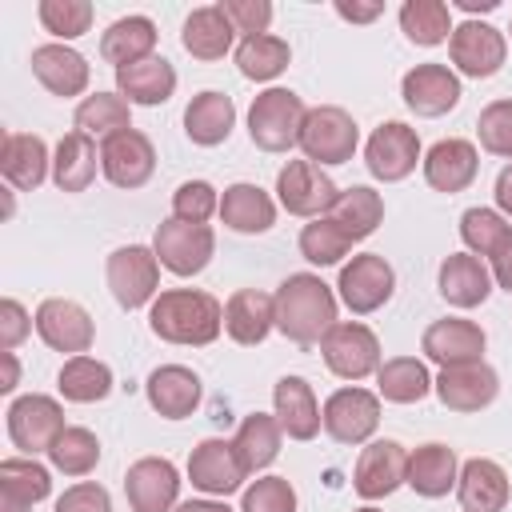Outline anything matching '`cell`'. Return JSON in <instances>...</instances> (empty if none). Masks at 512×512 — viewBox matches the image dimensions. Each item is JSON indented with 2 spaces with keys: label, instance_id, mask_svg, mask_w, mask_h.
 I'll use <instances>...</instances> for the list:
<instances>
[{
  "label": "cell",
  "instance_id": "obj_54",
  "mask_svg": "<svg viewBox=\"0 0 512 512\" xmlns=\"http://www.w3.org/2000/svg\"><path fill=\"white\" fill-rule=\"evenodd\" d=\"M32 324H36V320H28V312H24L20 300H0V348H4V352H12V348L28 336Z\"/></svg>",
  "mask_w": 512,
  "mask_h": 512
},
{
  "label": "cell",
  "instance_id": "obj_5",
  "mask_svg": "<svg viewBox=\"0 0 512 512\" xmlns=\"http://www.w3.org/2000/svg\"><path fill=\"white\" fill-rule=\"evenodd\" d=\"M104 276H108L112 300H116L120 308H128V312L152 304L156 292H160V260H156V252L144 248V244H124V248H116V252L108 256Z\"/></svg>",
  "mask_w": 512,
  "mask_h": 512
},
{
  "label": "cell",
  "instance_id": "obj_10",
  "mask_svg": "<svg viewBox=\"0 0 512 512\" xmlns=\"http://www.w3.org/2000/svg\"><path fill=\"white\" fill-rule=\"evenodd\" d=\"M276 196H280V208L284 212L312 216L316 220V216H324L336 204L340 188L332 184V176L320 164H312V160H288L280 168V176H276Z\"/></svg>",
  "mask_w": 512,
  "mask_h": 512
},
{
  "label": "cell",
  "instance_id": "obj_30",
  "mask_svg": "<svg viewBox=\"0 0 512 512\" xmlns=\"http://www.w3.org/2000/svg\"><path fill=\"white\" fill-rule=\"evenodd\" d=\"M232 124H236V104H232V96H224V92H212V88H208V92L192 96L188 108H184V132H188V140L200 144V148L224 144V140L232 136Z\"/></svg>",
  "mask_w": 512,
  "mask_h": 512
},
{
  "label": "cell",
  "instance_id": "obj_46",
  "mask_svg": "<svg viewBox=\"0 0 512 512\" xmlns=\"http://www.w3.org/2000/svg\"><path fill=\"white\" fill-rule=\"evenodd\" d=\"M348 248H352V240H348L328 216H316L312 224L300 228V256H304L308 264H320V268L340 264V260L348 256Z\"/></svg>",
  "mask_w": 512,
  "mask_h": 512
},
{
  "label": "cell",
  "instance_id": "obj_9",
  "mask_svg": "<svg viewBox=\"0 0 512 512\" xmlns=\"http://www.w3.org/2000/svg\"><path fill=\"white\" fill-rule=\"evenodd\" d=\"M448 60L456 64V72H464L472 80H484V76H496L504 68L508 40H504L500 28H492L484 20H464L448 36Z\"/></svg>",
  "mask_w": 512,
  "mask_h": 512
},
{
  "label": "cell",
  "instance_id": "obj_51",
  "mask_svg": "<svg viewBox=\"0 0 512 512\" xmlns=\"http://www.w3.org/2000/svg\"><path fill=\"white\" fill-rule=\"evenodd\" d=\"M212 212H220V196L208 180H184L172 192V216L188 220V224H204Z\"/></svg>",
  "mask_w": 512,
  "mask_h": 512
},
{
  "label": "cell",
  "instance_id": "obj_41",
  "mask_svg": "<svg viewBox=\"0 0 512 512\" xmlns=\"http://www.w3.org/2000/svg\"><path fill=\"white\" fill-rule=\"evenodd\" d=\"M56 388L64 400L72 404H92V400H104L112 392V368L96 356H68L60 376H56Z\"/></svg>",
  "mask_w": 512,
  "mask_h": 512
},
{
  "label": "cell",
  "instance_id": "obj_19",
  "mask_svg": "<svg viewBox=\"0 0 512 512\" xmlns=\"http://www.w3.org/2000/svg\"><path fill=\"white\" fill-rule=\"evenodd\" d=\"M244 476H248V472H244V464H240L232 440L208 436V440H200V444L192 448V456H188V480H192V488H200V492H208V496H228V492H236V488L244 484Z\"/></svg>",
  "mask_w": 512,
  "mask_h": 512
},
{
  "label": "cell",
  "instance_id": "obj_27",
  "mask_svg": "<svg viewBox=\"0 0 512 512\" xmlns=\"http://www.w3.org/2000/svg\"><path fill=\"white\" fill-rule=\"evenodd\" d=\"M440 296L452 304V308H476L488 300L492 292V272L480 256L472 252H448L440 260Z\"/></svg>",
  "mask_w": 512,
  "mask_h": 512
},
{
  "label": "cell",
  "instance_id": "obj_47",
  "mask_svg": "<svg viewBox=\"0 0 512 512\" xmlns=\"http://www.w3.org/2000/svg\"><path fill=\"white\" fill-rule=\"evenodd\" d=\"M44 32H52L56 40H76L92 28V4L88 0H40L36 8Z\"/></svg>",
  "mask_w": 512,
  "mask_h": 512
},
{
  "label": "cell",
  "instance_id": "obj_60",
  "mask_svg": "<svg viewBox=\"0 0 512 512\" xmlns=\"http://www.w3.org/2000/svg\"><path fill=\"white\" fill-rule=\"evenodd\" d=\"M500 0H456V8H464V12H492Z\"/></svg>",
  "mask_w": 512,
  "mask_h": 512
},
{
  "label": "cell",
  "instance_id": "obj_53",
  "mask_svg": "<svg viewBox=\"0 0 512 512\" xmlns=\"http://www.w3.org/2000/svg\"><path fill=\"white\" fill-rule=\"evenodd\" d=\"M56 512H112V500H108V488H100L96 480H80L64 488V496L56 500Z\"/></svg>",
  "mask_w": 512,
  "mask_h": 512
},
{
  "label": "cell",
  "instance_id": "obj_44",
  "mask_svg": "<svg viewBox=\"0 0 512 512\" xmlns=\"http://www.w3.org/2000/svg\"><path fill=\"white\" fill-rule=\"evenodd\" d=\"M400 28L412 44L432 48V44H444L452 36V12L444 0H408L400 8Z\"/></svg>",
  "mask_w": 512,
  "mask_h": 512
},
{
  "label": "cell",
  "instance_id": "obj_35",
  "mask_svg": "<svg viewBox=\"0 0 512 512\" xmlns=\"http://www.w3.org/2000/svg\"><path fill=\"white\" fill-rule=\"evenodd\" d=\"M220 220L232 228V232H244V236H256V232H268L276 224V204L264 188L256 184H228L224 196H220Z\"/></svg>",
  "mask_w": 512,
  "mask_h": 512
},
{
  "label": "cell",
  "instance_id": "obj_24",
  "mask_svg": "<svg viewBox=\"0 0 512 512\" xmlns=\"http://www.w3.org/2000/svg\"><path fill=\"white\" fill-rule=\"evenodd\" d=\"M144 396H148L152 412H160L164 420H184L200 404V376L192 368H184V364H160L148 376Z\"/></svg>",
  "mask_w": 512,
  "mask_h": 512
},
{
  "label": "cell",
  "instance_id": "obj_42",
  "mask_svg": "<svg viewBox=\"0 0 512 512\" xmlns=\"http://www.w3.org/2000/svg\"><path fill=\"white\" fill-rule=\"evenodd\" d=\"M288 60H292L288 40H280V36H272V32H264V36H244L240 48H236V68H240V76H248V80H256V84L276 80V76L288 68Z\"/></svg>",
  "mask_w": 512,
  "mask_h": 512
},
{
  "label": "cell",
  "instance_id": "obj_28",
  "mask_svg": "<svg viewBox=\"0 0 512 512\" xmlns=\"http://www.w3.org/2000/svg\"><path fill=\"white\" fill-rule=\"evenodd\" d=\"M272 328H276V296H268L260 288H240V292L228 296V304H224V332L236 344L252 348Z\"/></svg>",
  "mask_w": 512,
  "mask_h": 512
},
{
  "label": "cell",
  "instance_id": "obj_21",
  "mask_svg": "<svg viewBox=\"0 0 512 512\" xmlns=\"http://www.w3.org/2000/svg\"><path fill=\"white\" fill-rule=\"evenodd\" d=\"M432 388H436L444 408H452V412H480V408H488L496 400L500 376L484 360H476V364H460V368H440Z\"/></svg>",
  "mask_w": 512,
  "mask_h": 512
},
{
  "label": "cell",
  "instance_id": "obj_26",
  "mask_svg": "<svg viewBox=\"0 0 512 512\" xmlns=\"http://www.w3.org/2000/svg\"><path fill=\"white\" fill-rule=\"evenodd\" d=\"M32 76L52 92V96H80L84 88H88V76H92V68H88V60L76 52V48H68V44H40V48H32Z\"/></svg>",
  "mask_w": 512,
  "mask_h": 512
},
{
  "label": "cell",
  "instance_id": "obj_48",
  "mask_svg": "<svg viewBox=\"0 0 512 512\" xmlns=\"http://www.w3.org/2000/svg\"><path fill=\"white\" fill-rule=\"evenodd\" d=\"M508 220L496 212V208H468L460 216V240L468 244L472 256H492V248L508 236Z\"/></svg>",
  "mask_w": 512,
  "mask_h": 512
},
{
  "label": "cell",
  "instance_id": "obj_4",
  "mask_svg": "<svg viewBox=\"0 0 512 512\" xmlns=\"http://www.w3.org/2000/svg\"><path fill=\"white\" fill-rule=\"evenodd\" d=\"M356 144H360V128L344 108H336V104L308 108L304 128H300L304 160H312V164H348L356 156Z\"/></svg>",
  "mask_w": 512,
  "mask_h": 512
},
{
  "label": "cell",
  "instance_id": "obj_22",
  "mask_svg": "<svg viewBox=\"0 0 512 512\" xmlns=\"http://www.w3.org/2000/svg\"><path fill=\"white\" fill-rule=\"evenodd\" d=\"M480 172V152L472 140H460V136H448V140H436L424 156V180L428 188L436 192H464Z\"/></svg>",
  "mask_w": 512,
  "mask_h": 512
},
{
  "label": "cell",
  "instance_id": "obj_23",
  "mask_svg": "<svg viewBox=\"0 0 512 512\" xmlns=\"http://www.w3.org/2000/svg\"><path fill=\"white\" fill-rule=\"evenodd\" d=\"M272 404H276V424L288 440H312L324 424L316 392L304 376H280L272 388Z\"/></svg>",
  "mask_w": 512,
  "mask_h": 512
},
{
  "label": "cell",
  "instance_id": "obj_50",
  "mask_svg": "<svg viewBox=\"0 0 512 512\" xmlns=\"http://www.w3.org/2000/svg\"><path fill=\"white\" fill-rule=\"evenodd\" d=\"M476 132H480L484 152L512 160V100H492V104L480 112Z\"/></svg>",
  "mask_w": 512,
  "mask_h": 512
},
{
  "label": "cell",
  "instance_id": "obj_36",
  "mask_svg": "<svg viewBox=\"0 0 512 512\" xmlns=\"http://www.w3.org/2000/svg\"><path fill=\"white\" fill-rule=\"evenodd\" d=\"M96 164H100L96 140L84 136V132H68V136L56 144L52 180H56L60 192H84V188L96 180Z\"/></svg>",
  "mask_w": 512,
  "mask_h": 512
},
{
  "label": "cell",
  "instance_id": "obj_40",
  "mask_svg": "<svg viewBox=\"0 0 512 512\" xmlns=\"http://www.w3.org/2000/svg\"><path fill=\"white\" fill-rule=\"evenodd\" d=\"M280 436H284V432H280L276 416H264V412L244 416L240 428H236V436H232V448H236L244 472L268 468V464L280 456Z\"/></svg>",
  "mask_w": 512,
  "mask_h": 512
},
{
  "label": "cell",
  "instance_id": "obj_39",
  "mask_svg": "<svg viewBox=\"0 0 512 512\" xmlns=\"http://www.w3.org/2000/svg\"><path fill=\"white\" fill-rule=\"evenodd\" d=\"M376 392L388 404H416L432 392V376L416 356H392L376 368Z\"/></svg>",
  "mask_w": 512,
  "mask_h": 512
},
{
  "label": "cell",
  "instance_id": "obj_14",
  "mask_svg": "<svg viewBox=\"0 0 512 512\" xmlns=\"http://www.w3.org/2000/svg\"><path fill=\"white\" fill-rule=\"evenodd\" d=\"M100 172L116 184V188H144L156 172V148L144 132L124 128L108 140H100Z\"/></svg>",
  "mask_w": 512,
  "mask_h": 512
},
{
  "label": "cell",
  "instance_id": "obj_13",
  "mask_svg": "<svg viewBox=\"0 0 512 512\" xmlns=\"http://www.w3.org/2000/svg\"><path fill=\"white\" fill-rule=\"evenodd\" d=\"M416 160H420V136H416V128H408L404 120H384V124L368 136V144H364V164H368V172H372L376 180H384V184L404 180V176L416 168Z\"/></svg>",
  "mask_w": 512,
  "mask_h": 512
},
{
  "label": "cell",
  "instance_id": "obj_8",
  "mask_svg": "<svg viewBox=\"0 0 512 512\" xmlns=\"http://www.w3.org/2000/svg\"><path fill=\"white\" fill-rule=\"evenodd\" d=\"M64 428H68L64 424V408L44 392H28V396H16L8 404V440L24 456L52 452V444L60 440Z\"/></svg>",
  "mask_w": 512,
  "mask_h": 512
},
{
  "label": "cell",
  "instance_id": "obj_38",
  "mask_svg": "<svg viewBox=\"0 0 512 512\" xmlns=\"http://www.w3.org/2000/svg\"><path fill=\"white\" fill-rule=\"evenodd\" d=\"M156 48V24L148 16H120L100 36V56L116 68H128L136 60H148Z\"/></svg>",
  "mask_w": 512,
  "mask_h": 512
},
{
  "label": "cell",
  "instance_id": "obj_3",
  "mask_svg": "<svg viewBox=\"0 0 512 512\" xmlns=\"http://www.w3.org/2000/svg\"><path fill=\"white\" fill-rule=\"evenodd\" d=\"M304 116L308 108L292 88H264L248 108V136L264 152H288L300 144Z\"/></svg>",
  "mask_w": 512,
  "mask_h": 512
},
{
  "label": "cell",
  "instance_id": "obj_11",
  "mask_svg": "<svg viewBox=\"0 0 512 512\" xmlns=\"http://www.w3.org/2000/svg\"><path fill=\"white\" fill-rule=\"evenodd\" d=\"M320 416H324V432L336 444H364L380 424V396L368 392V388L348 384V388H336L324 400Z\"/></svg>",
  "mask_w": 512,
  "mask_h": 512
},
{
  "label": "cell",
  "instance_id": "obj_25",
  "mask_svg": "<svg viewBox=\"0 0 512 512\" xmlns=\"http://www.w3.org/2000/svg\"><path fill=\"white\" fill-rule=\"evenodd\" d=\"M508 472L488 460V456H472L460 464V480H456V496L464 512H504L508 504Z\"/></svg>",
  "mask_w": 512,
  "mask_h": 512
},
{
  "label": "cell",
  "instance_id": "obj_17",
  "mask_svg": "<svg viewBox=\"0 0 512 512\" xmlns=\"http://www.w3.org/2000/svg\"><path fill=\"white\" fill-rule=\"evenodd\" d=\"M124 496L132 512H172L180 496V472L164 456H144L124 472Z\"/></svg>",
  "mask_w": 512,
  "mask_h": 512
},
{
  "label": "cell",
  "instance_id": "obj_49",
  "mask_svg": "<svg viewBox=\"0 0 512 512\" xmlns=\"http://www.w3.org/2000/svg\"><path fill=\"white\" fill-rule=\"evenodd\" d=\"M240 512H296V488L284 476H260L244 488Z\"/></svg>",
  "mask_w": 512,
  "mask_h": 512
},
{
  "label": "cell",
  "instance_id": "obj_18",
  "mask_svg": "<svg viewBox=\"0 0 512 512\" xmlns=\"http://www.w3.org/2000/svg\"><path fill=\"white\" fill-rule=\"evenodd\" d=\"M408 480V452L396 440H372L364 444L356 468H352V488L364 500H380L392 496L400 484Z\"/></svg>",
  "mask_w": 512,
  "mask_h": 512
},
{
  "label": "cell",
  "instance_id": "obj_31",
  "mask_svg": "<svg viewBox=\"0 0 512 512\" xmlns=\"http://www.w3.org/2000/svg\"><path fill=\"white\" fill-rule=\"evenodd\" d=\"M460 480V464H456V452L448 444H420L416 452H408V488L416 496H448Z\"/></svg>",
  "mask_w": 512,
  "mask_h": 512
},
{
  "label": "cell",
  "instance_id": "obj_20",
  "mask_svg": "<svg viewBox=\"0 0 512 512\" xmlns=\"http://www.w3.org/2000/svg\"><path fill=\"white\" fill-rule=\"evenodd\" d=\"M400 96L416 116H444L460 104V80L448 64H416L404 72Z\"/></svg>",
  "mask_w": 512,
  "mask_h": 512
},
{
  "label": "cell",
  "instance_id": "obj_12",
  "mask_svg": "<svg viewBox=\"0 0 512 512\" xmlns=\"http://www.w3.org/2000/svg\"><path fill=\"white\" fill-rule=\"evenodd\" d=\"M336 288H340V300L356 316H368V312L388 304V296L396 288V272L380 252H360L340 268V284Z\"/></svg>",
  "mask_w": 512,
  "mask_h": 512
},
{
  "label": "cell",
  "instance_id": "obj_55",
  "mask_svg": "<svg viewBox=\"0 0 512 512\" xmlns=\"http://www.w3.org/2000/svg\"><path fill=\"white\" fill-rule=\"evenodd\" d=\"M488 272H492V280H496L504 292H512V232L492 248V256H488Z\"/></svg>",
  "mask_w": 512,
  "mask_h": 512
},
{
  "label": "cell",
  "instance_id": "obj_43",
  "mask_svg": "<svg viewBox=\"0 0 512 512\" xmlns=\"http://www.w3.org/2000/svg\"><path fill=\"white\" fill-rule=\"evenodd\" d=\"M72 124H76V132H84V136H100V140H108V136L132 128V120H128V100H124L120 92H96V96H84V100L76 104Z\"/></svg>",
  "mask_w": 512,
  "mask_h": 512
},
{
  "label": "cell",
  "instance_id": "obj_61",
  "mask_svg": "<svg viewBox=\"0 0 512 512\" xmlns=\"http://www.w3.org/2000/svg\"><path fill=\"white\" fill-rule=\"evenodd\" d=\"M356 512H380V508H372V504H368V508H356Z\"/></svg>",
  "mask_w": 512,
  "mask_h": 512
},
{
  "label": "cell",
  "instance_id": "obj_56",
  "mask_svg": "<svg viewBox=\"0 0 512 512\" xmlns=\"http://www.w3.org/2000/svg\"><path fill=\"white\" fill-rule=\"evenodd\" d=\"M336 12L344 16V20H352V24H368V20H376L380 12H384V4L380 0H372V4H348V0H336Z\"/></svg>",
  "mask_w": 512,
  "mask_h": 512
},
{
  "label": "cell",
  "instance_id": "obj_62",
  "mask_svg": "<svg viewBox=\"0 0 512 512\" xmlns=\"http://www.w3.org/2000/svg\"><path fill=\"white\" fill-rule=\"evenodd\" d=\"M508 32H512V28H508Z\"/></svg>",
  "mask_w": 512,
  "mask_h": 512
},
{
  "label": "cell",
  "instance_id": "obj_34",
  "mask_svg": "<svg viewBox=\"0 0 512 512\" xmlns=\"http://www.w3.org/2000/svg\"><path fill=\"white\" fill-rule=\"evenodd\" d=\"M48 164H52V160H48V148H44L40 136H32V132H8V136H4L0 172H4V180H8L12 188H20V192L40 188L44 176H48Z\"/></svg>",
  "mask_w": 512,
  "mask_h": 512
},
{
  "label": "cell",
  "instance_id": "obj_7",
  "mask_svg": "<svg viewBox=\"0 0 512 512\" xmlns=\"http://www.w3.org/2000/svg\"><path fill=\"white\" fill-rule=\"evenodd\" d=\"M152 252L160 260V268H168L172 276H196L208 268V260L216 252V236L208 224H188V220L172 216V220L156 224Z\"/></svg>",
  "mask_w": 512,
  "mask_h": 512
},
{
  "label": "cell",
  "instance_id": "obj_29",
  "mask_svg": "<svg viewBox=\"0 0 512 512\" xmlns=\"http://www.w3.org/2000/svg\"><path fill=\"white\" fill-rule=\"evenodd\" d=\"M52 492V476L36 456H8L0 464V512H32Z\"/></svg>",
  "mask_w": 512,
  "mask_h": 512
},
{
  "label": "cell",
  "instance_id": "obj_15",
  "mask_svg": "<svg viewBox=\"0 0 512 512\" xmlns=\"http://www.w3.org/2000/svg\"><path fill=\"white\" fill-rule=\"evenodd\" d=\"M36 332L48 348L56 352H68V356H84L96 340V328H92V316L76 304V300H64V296H52L36 308Z\"/></svg>",
  "mask_w": 512,
  "mask_h": 512
},
{
  "label": "cell",
  "instance_id": "obj_37",
  "mask_svg": "<svg viewBox=\"0 0 512 512\" xmlns=\"http://www.w3.org/2000/svg\"><path fill=\"white\" fill-rule=\"evenodd\" d=\"M328 220L356 244V240L372 236L376 224L384 220V200H380L376 188H368V184H352V188H344V192L336 196V204L328 208Z\"/></svg>",
  "mask_w": 512,
  "mask_h": 512
},
{
  "label": "cell",
  "instance_id": "obj_33",
  "mask_svg": "<svg viewBox=\"0 0 512 512\" xmlns=\"http://www.w3.org/2000/svg\"><path fill=\"white\" fill-rule=\"evenodd\" d=\"M116 88L128 104L152 108L176 92V68L164 56H148V60H136L128 68H116Z\"/></svg>",
  "mask_w": 512,
  "mask_h": 512
},
{
  "label": "cell",
  "instance_id": "obj_58",
  "mask_svg": "<svg viewBox=\"0 0 512 512\" xmlns=\"http://www.w3.org/2000/svg\"><path fill=\"white\" fill-rule=\"evenodd\" d=\"M172 512H232L224 500H184V504H176Z\"/></svg>",
  "mask_w": 512,
  "mask_h": 512
},
{
  "label": "cell",
  "instance_id": "obj_45",
  "mask_svg": "<svg viewBox=\"0 0 512 512\" xmlns=\"http://www.w3.org/2000/svg\"><path fill=\"white\" fill-rule=\"evenodd\" d=\"M48 460H52V468L64 472V476H88V472L100 464V440H96V432H88V428H64L60 440L52 444Z\"/></svg>",
  "mask_w": 512,
  "mask_h": 512
},
{
  "label": "cell",
  "instance_id": "obj_32",
  "mask_svg": "<svg viewBox=\"0 0 512 512\" xmlns=\"http://www.w3.org/2000/svg\"><path fill=\"white\" fill-rule=\"evenodd\" d=\"M232 36H236V28L224 16V8L220 4H204V8H192L188 12L184 32H180V44L196 60H224L228 48H232Z\"/></svg>",
  "mask_w": 512,
  "mask_h": 512
},
{
  "label": "cell",
  "instance_id": "obj_6",
  "mask_svg": "<svg viewBox=\"0 0 512 512\" xmlns=\"http://www.w3.org/2000/svg\"><path fill=\"white\" fill-rule=\"evenodd\" d=\"M320 356L340 380H364L380 368V340L360 320H336L320 340Z\"/></svg>",
  "mask_w": 512,
  "mask_h": 512
},
{
  "label": "cell",
  "instance_id": "obj_16",
  "mask_svg": "<svg viewBox=\"0 0 512 512\" xmlns=\"http://www.w3.org/2000/svg\"><path fill=\"white\" fill-rule=\"evenodd\" d=\"M484 328L472 324V320H460V316H448V320H432L420 336V348L432 364L440 368H460V364H476L484 360Z\"/></svg>",
  "mask_w": 512,
  "mask_h": 512
},
{
  "label": "cell",
  "instance_id": "obj_59",
  "mask_svg": "<svg viewBox=\"0 0 512 512\" xmlns=\"http://www.w3.org/2000/svg\"><path fill=\"white\" fill-rule=\"evenodd\" d=\"M12 388H16V356L4 352V384H0V392H12Z\"/></svg>",
  "mask_w": 512,
  "mask_h": 512
},
{
  "label": "cell",
  "instance_id": "obj_57",
  "mask_svg": "<svg viewBox=\"0 0 512 512\" xmlns=\"http://www.w3.org/2000/svg\"><path fill=\"white\" fill-rule=\"evenodd\" d=\"M492 196H496V208H500V216H512V164H504V168H500Z\"/></svg>",
  "mask_w": 512,
  "mask_h": 512
},
{
  "label": "cell",
  "instance_id": "obj_52",
  "mask_svg": "<svg viewBox=\"0 0 512 512\" xmlns=\"http://www.w3.org/2000/svg\"><path fill=\"white\" fill-rule=\"evenodd\" d=\"M224 16L232 20L236 32L244 36H264L272 24V4L268 0H220Z\"/></svg>",
  "mask_w": 512,
  "mask_h": 512
},
{
  "label": "cell",
  "instance_id": "obj_1",
  "mask_svg": "<svg viewBox=\"0 0 512 512\" xmlns=\"http://www.w3.org/2000/svg\"><path fill=\"white\" fill-rule=\"evenodd\" d=\"M148 328L168 344H212L224 328V308L200 288H168L148 308Z\"/></svg>",
  "mask_w": 512,
  "mask_h": 512
},
{
  "label": "cell",
  "instance_id": "obj_2",
  "mask_svg": "<svg viewBox=\"0 0 512 512\" xmlns=\"http://www.w3.org/2000/svg\"><path fill=\"white\" fill-rule=\"evenodd\" d=\"M332 324H336V296L320 276L296 272L276 288V328L292 344H320Z\"/></svg>",
  "mask_w": 512,
  "mask_h": 512
}]
</instances>
